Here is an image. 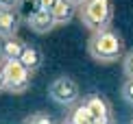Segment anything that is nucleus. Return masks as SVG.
I'll return each instance as SVG.
<instances>
[{
  "label": "nucleus",
  "mask_w": 133,
  "mask_h": 124,
  "mask_svg": "<svg viewBox=\"0 0 133 124\" xmlns=\"http://www.w3.org/2000/svg\"><path fill=\"white\" fill-rule=\"evenodd\" d=\"M87 52L98 63H114L124 54V42L111 26L92 31L90 42H87Z\"/></svg>",
  "instance_id": "1"
},
{
  "label": "nucleus",
  "mask_w": 133,
  "mask_h": 124,
  "mask_svg": "<svg viewBox=\"0 0 133 124\" xmlns=\"http://www.w3.org/2000/svg\"><path fill=\"white\" fill-rule=\"evenodd\" d=\"M79 18L87 31L107 29L114 20V4L111 0H85L79 7Z\"/></svg>",
  "instance_id": "2"
},
{
  "label": "nucleus",
  "mask_w": 133,
  "mask_h": 124,
  "mask_svg": "<svg viewBox=\"0 0 133 124\" xmlns=\"http://www.w3.org/2000/svg\"><path fill=\"white\" fill-rule=\"evenodd\" d=\"M2 61H4V83H7V92L24 94L29 89V85H31V74L33 72L20 59H2Z\"/></svg>",
  "instance_id": "3"
},
{
  "label": "nucleus",
  "mask_w": 133,
  "mask_h": 124,
  "mask_svg": "<svg viewBox=\"0 0 133 124\" xmlns=\"http://www.w3.org/2000/svg\"><path fill=\"white\" fill-rule=\"evenodd\" d=\"M48 96L55 102L70 107L81 98V89H79V85H76V81L72 76H57L50 83V87H48Z\"/></svg>",
  "instance_id": "4"
},
{
  "label": "nucleus",
  "mask_w": 133,
  "mask_h": 124,
  "mask_svg": "<svg viewBox=\"0 0 133 124\" xmlns=\"http://www.w3.org/2000/svg\"><path fill=\"white\" fill-rule=\"evenodd\" d=\"M83 100H85L87 109H90V113H92L94 124H109L111 122L114 111H111V105H109V100L105 98V96H101V94H87Z\"/></svg>",
  "instance_id": "5"
},
{
  "label": "nucleus",
  "mask_w": 133,
  "mask_h": 124,
  "mask_svg": "<svg viewBox=\"0 0 133 124\" xmlns=\"http://www.w3.org/2000/svg\"><path fill=\"white\" fill-rule=\"evenodd\" d=\"M22 24V15L18 9L0 7V37L18 35V29Z\"/></svg>",
  "instance_id": "6"
},
{
  "label": "nucleus",
  "mask_w": 133,
  "mask_h": 124,
  "mask_svg": "<svg viewBox=\"0 0 133 124\" xmlns=\"http://www.w3.org/2000/svg\"><path fill=\"white\" fill-rule=\"evenodd\" d=\"M26 24L31 26V31L39 33V35H46V33H50L55 26H57V20H55V15H52L50 9H44L42 7L35 15H31V18H29Z\"/></svg>",
  "instance_id": "7"
},
{
  "label": "nucleus",
  "mask_w": 133,
  "mask_h": 124,
  "mask_svg": "<svg viewBox=\"0 0 133 124\" xmlns=\"http://www.w3.org/2000/svg\"><path fill=\"white\" fill-rule=\"evenodd\" d=\"M24 46H26V44L22 42L18 35L0 37V59H20Z\"/></svg>",
  "instance_id": "8"
},
{
  "label": "nucleus",
  "mask_w": 133,
  "mask_h": 124,
  "mask_svg": "<svg viewBox=\"0 0 133 124\" xmlns=\"http://www.w3.org/2000/svg\"><path fill=\"white\" fill-rule=\"evenodd\" d=\"M63 122H70V124H94L92 113H90V109H87L85 100H76L74 105H70V111L65 113Z\"/></svg>",
  "instance_id": "9"
},
{
  "label": "nucleus",
  "mask_w": 133,
  "mask_h": 124,
  "mask_svg": "<svg viewBox=\"0 0 133 124\" xmlns=\"http://www.w3.org/2000/svg\"><path fill=\"white\" fill-rule=\"evenodd\" d=\"M76 4H72L70 0H57V2L52 4V15H55V20H57V24H68V22L74 18V13H76Z\"/></svg>",
  "instance_id": "10"
},
{
  "label": "nucleus",
  "mask_w": 133,
  "mask_h": 124,
  "mask_svg": "<svg viewBox=\"0 0 133 124\" xmlns=\"http://www.w3.org/2000/svg\"><path fill=\"white\" fill-rule=\"evenodd\" d=\"M20 61L29 67L31 72H37L42 67V63H44V54H42V50L37 46H29V44H26L24 50H22V54H20Z\"/></svg>",
  "instance_id": "11"
},
{
  "label": "nucleus",
  "mask_w": 133,
  "mask_h": 124,
  "mask_svg": "<svg viewBox=\"0 0 133 124\" xmlns=\"http://www.w3.org/2000/svg\"><path fill=\"white\" fill-rule=\"evenodd\" d=\"M39 9H42V0H20V4H18V11L22 15V20H26V22H29V18L35 15Z\"/></svg>",
  "instance_id": "12"
},
{
  "label": "nucleus",
  "mask_w": 133,
  "mask_h": 124,
  "mask_svg": "<svg viewBox=\"0 0 133 124\" xmlns=\"http://www.w3.org/2000/svg\"><path fill=\"white\" fill-rule=\"evenodd\" d=\"M24 122H26V124H50V122H52V118L48 115V113H44V111H37V113L26 115V118H24Z\"/></svg>",
  "instance_id": "13"
},
{
  "label": "nucleus",
  "mask_w": 133,
  "mask_h": 124,
  "mask_svg": "<svg viewBox=\"0 0 133 124\" xmlns=\"http://www.w3.org/2000/svg\"><path fill=\"white\" fill-rule=\"evenodd\" d=\"M122 98L129 105H133V78L131 76H127V81L122 83Z\"/></svg>",
  "instance_id": "14"
},
{
  "label": "nucleus",
  "mask_w": 133,
  "mask_h": 124,
  "mask_svg": "<svg viewBox=\"0 0 133 124\" xmlns=\"http://www.w3.org/2000/svg\"><path fill=\"white\" fill-rule=\"evenodd\" d=\"M122 72H124V76H131L133 78V50H129V52L124 54V59H122Z\"/></svg>",
  "instance_id": "15"
},
{
  "label": "nucleus",
  "mask_w": 133,
  "mask_h": 124,
  "mask_svg": "<svg viewBox=\"0 0 133 124\" xmlns=\"http://www.w3.org/2000/svg\"><path fill=\"white\" fill-rule=\"evenodd\" d=\"M7 89V83H4V61L0 59V92Z\"/></svg>",
  "instance_id": "16"
},
{
  "label": "nucleus",
  "mask_w": 133,
  "mask_h": 124,
  "mask_svg": "<svg viewBox=\"0 0 133 124\" xmlns=\"http://www.w3.org/2000/svg\"><path fill=\"white\" fill-rule=\"evenodd\" d=\"M20 0H0V7H9V9H18Z\"/></svg>",
  "instance_id": "17"
},
{
  "label": "nucleus",
  "mask_w": 133,
  "mask_h": 124,
  "mask_svg": "<svg viewBox=\"0 0 133 124\" xmlns=\"http://www.w3.org/2000/svg\"><path fill=\"white\" fill-rule=\"evenodd\" d=\"M55 2H57V0H42V7H44V9H52Z\"/></svg>",
  "instance_id": "18"
},
{
  "label": "nucleus",
  "mask_w": 133,
  "mask_h": 124,
  "mask_svg": "<svg viewBox=\"0 0 133 124\" xmlns=\"http://www.w3.org/2000/svg\"><path fill=\"white\" fill-rule=\"evenodd\" d=\"M70 2H72V4H76V7H81V4L85 2V0H70Z\"/></svg>",
  "instance_id": "19"
}]
</instances>
